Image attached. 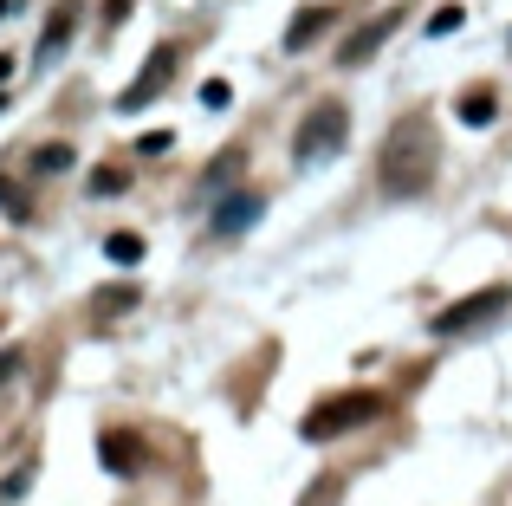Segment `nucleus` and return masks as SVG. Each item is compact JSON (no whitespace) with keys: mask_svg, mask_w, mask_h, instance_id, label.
<instances>
[{"mask_svg":"<svg viewBox=\"0 0 512 506\" xmlns=\"http://www.w3.org/2000/svg\"><path fill=\"white\" fill-rule=\"evenodd\" d=\"M435 169H441V137H435V124H428L422 111L402 117V124L383 137V189H389V195H422L428 182H435Z\"/></svg>","mask_w":512,"mask_h":506,"instance_id":"obj_1","label":"nucleus"},{"mask_svg":"<svg viewBox=\"0 0 512 506\" xmlns=\"http://www.w3.org/2000/svg\"><path fill=\"white\" fill-rule=\"evenodd\" d=\"M344 137H350V111H344V104L338 98L312 104V111L299 117V130H292V163H299V169L331 163V156L344 150Z\"/></svg>","mask_w":512,"mask_h":506,"instance_id":"obj_2","label":"nucleus"},{"mask_svg":"<svg viewBox=\"0 0 512 506\" xmlns=\"http://www.w3.org/2000/svg\"><path fill=\"white\" fill-rule=\"evenodd\" d=\"M376 416H383V396L376 390H344V396H325V403L299 422V435L305 442H338L344 429H363V422H376Z\"/></svg>","mask_w":512,"mask_h":506,"instance_id":"obj_3","label":"nucleus"},{"mask_svg":"<svg viewBox=\"0 0 512 506\" xmlns=\"http://www.w3.org/2000/svg\"><path fill=\"white\" fill-rule=\"evenodd\" d=\"M506 305H512V286H480V292H467V299H454L448 312H435V331H441V338H461V331L493 325Z\"/></svg>","mask_w":512,"mask_h":506,"instance_id":"obj_4","label":"nucleus"},{"mask_svg":"<svg viewBox=\"0 0 512 506\" xmlns=\"http://www.w3.org/2000/svg\"><path fill=\"white\" fill-rule=\"evenodd\" d=\"M175 65H182V52H175V46H156L150 65H143V72L130 78L124 91H117V111H143V104H156V91L175 78Z\"/></svg>","mask_w":512,"mask_h":506,"instance_id":"obj_5","label":"nucleus"},{"mask_svg":"<svg viewBox=\"0 0 512 506\" xmlns=\"http://www.w3.org/2000/svg\"><path fill=\"white\" fill-rule=\"evenodd\" d=\"M389 33H402V7H383V13H370V20L357 26V33L338 46V65H370L376 59V46H383Z\"/></svg>","mask_w":512,"mask_h":506,"instance_id":"obj_6","label":"nucleus"},{"mask_svg":"<svg viewBox=\"0 0 512 506\" xmlns=\"http://www.w3.org/2000/svg\"><path fill=\"white\" fill-rule=\"evenodd\" d=\"M260 215H266L260 195H253V189H234V195H221V208L208 215V228H214V234H247Z\"/></svg>","mask_w":512,"mask_h":506,"instance_id":"obj_7","label":"nucleus"},{"mask_svg":"<svg viewBox=\"0 0 512 506\" xmlns=\"http://www.w3.org/2000/svg\"><path fill=\"white\" fill-rule=\"evenodd\" d=\"M98 455H104V468L111 474H137L143 468V435H130V429H104V442H98Z\"/></svg>","mask_w":512,"mask_h":506,"instance_id":"obj_8","label":"nucleus"},{"mask_svg":"<svg viewBox=\"0 0 512 506\" xmlns=\"http://www.w3.org/2000/svg\"><path fill=\"white\" fill-rule=\"evenodd\" d=\"M344 20V7H305V13H292V26H286V46L299 52V46H312L318 33H331V26Z\"/></svg>","mask_w":512,"mask_h":506,"instance_id":"obj_9","label":"nucleus"},{"mask_svg":"<svg viewBox=\"0 0 512 506\" xmlns=\"http://www.w3.org/2000/svg\"><path fill=\"white\" fill-rule=\"evenodd\" d=\"M72 26H78V0H65V7H52V13H46V33H39V52L52 59V52H59L65 39H72Z\"/></svg>","mask_w":512,"mask_h":506,"instance_id":"obj_10","label":"nucleus"},{"mask_svg":"<svg viewBox=\"0 0 512 506\" xmlns=\"http://www.w3.org/2000/svg\"><path fill=\"white\" fill-rule=\"evenodd\" d=\"M33 169H39V176H59V169H72V143H39V150H33Z\"/></svg>","mask_w":512,"mask_h":506,"instance_id":"obj_11","label":"nucleus"},{"mask_svg":"<svg viewBox=\"0 0 512 506\" xmlns=\"http://www.w3.org/2000/svg\"><path fill=\"white\" fill-rule=\"evenodd\" d=\"M493 111H500V104H493V91H467V98H461V124H493Z\"/></svg>","mask_w":512,"mask_h":506,"instance_id":"obj_12","label":"nucleus"},{"mask_svg":"<svg viewBox=\"0 0 512 506\" xmlns=\"http://www.w3.org/2000/svg\"><path fill=\"white\" fill-rule=\"evenodd\" d=\"M104 253H111V266H137L143 260V234H111Z\"/></svg>","mask_w":512,"mask_h":506,"instance_id":"obj_13","label":"nucleus"},{"mask_svg":"<svg viewBox=\"0 0 512 506\" xmlns=\"http://www.w3.org/2000/svg\"><path fill=\"white\" fill-rule=\"evenodd\" d=\"M124 189H130V169H117V163L91 169V195H124Z\"/></svg>","mask_w":512,"mask_h":506,"instance_id":"obj_14","label":"nucleus"},{"mask_svg":"<svg viewBox=\"0 0 512 506\" xmlns=\"http://www.w3.org/2000/svg\"><path fill=\"white\" fill-rule=\"evenodd\" d=\"M240 169H247V150H227V156H221V163H214V169H208V176H201V189H221V182H227V176H240Z\"/></svg>","mask_w":512,"mask_h":506,"instance_id":"obj_15","label":"nucleus"},{"mask_svg":"<svg viewBox=\"0 0 512 506\" xmlns=\"http://www.w3.org/2000/svg\"><path fill=\"white\" fill-rule=\"evenodd\" d=\"M461 26H467V7H435V13H428V39L461 33Z\"/></svg>","mask_w":512,"mask_h":506,"instance_id":"obj_16","label":"nucleus"},{"mask_svg":"<svg viewBox=\"0 0 512 506\" xmlns=\"http://www.w3.org/2000/svg\"><path fill=\"white\" fill-rule=\"evenodd\" d=\"M201 104H208V111H227V104H234V91H227V78H208V85H201Z\"/></svg>","mask_w":512,"mask_h":506,"instance_id":"obj_17","label":"nucleus"},{"mask_svg":"<svg viewBox=\"0 0 512 506\" xmlns=\"http://www.w3.org/2000/svg\"><path fill=\"white\" fill-rule=\"evenodd\" d=\"M137 305V292L130 286H117V292H98V312H130Z\"/></svg>","mask_w":512,"mask_h":506,"instance_id":"obj_18","label":"nucleus"},{"mask_svg":"<svg viewBox=\"0 0 512 506\" xmlns=\"http://www.w3.org/2000/svg\"><path fill=\"white\" fill-rule=\"evenodd\" d=\"M137 150H143V156H163V150H175V137H169V130H150V137H143Z\"/></svg>","mask_w":512,"mask_h":506,"instance_id":"obj_19","label":"nucleus"},{"mask_svg":"<svg viewBox=\"0 0 512 506\" xmlns=\"http://www.w3.org/2000/svg\"><path fill=\"white\" fill-rule=\"evenodd\" d=\"M130 7H137V0H104V26H124Z\"/></svg>","mask_w":512,"mask_h":506,"instance_id":"obj_20","label":"nucleus"},{"mask_svg":"<svg viewBox=\"0 0 512 506\" xmlns=\"http://www.w3.org/2000/svg\"><path fill=\"white\" fill-rule=\"evenodd\" d=\"M20 370V351H0V390H7V377Z\"/></svg>","mask_w":512,"mask_h":506,"instance_id":"obj_21","label":"nucleus"},{"mask_svg":"<svg viewBox=\"0 0 512 506\" xmlns=\"http://www.w3.org/2000/svg\"><path fill=\"white\" fill-rule=\"evenodd\" d=\"M7 78H13V52H0V85H7Z\"/></svg>","mask_w":512,"mask_h":506,"instance_id":"obj_22","label":"nucleus"},{"mask_svg":"<svg viewBox=\"0 0 512 506\" xmlns=\"http://www.w3.org/2000/svg\"><path fill=\"white\" fill-rule=\"evenodd\" d=\"M7 13H13V0H0V20H7Z\"/></svg>","mask_w":512,"mask_h":506,"instance_id":"obj_23","label":"nucleus"},{"mask_svg":"<svg viewBox=\"0 0 512 506\" xmlns=\"http://www.w3.org/2000/svg\"><path fill=\"white\" fill-rule=\"evenodd\" d=\"M0 111H7V91H0Z\"/></svg>","mask_w":512,"mask_h":506,"instance_id":"obj_24","label":"nucleus"}]
</instances>
